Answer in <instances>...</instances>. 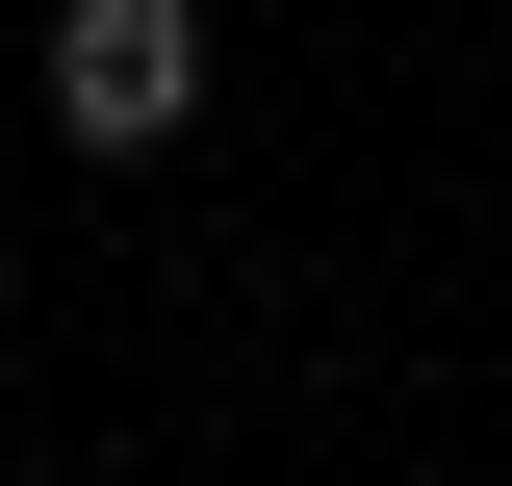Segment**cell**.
Returning <instances> with one entry per match:
<instances>
[{
	"mask_svg": "<svg viewBox=\"0 0 512 486\" xmlns=\"http://www.w3.org/2000/svg\"><path fill=\"white\" fill-rule=\"evenodd\" d=\"M205 128V0H52V154H180Z\"/></svg>",
	"mask_w": 512,
	"mask_h": 486,
	"instance_id": "cell-1",
	"label": "cell"
}]
</instances>
